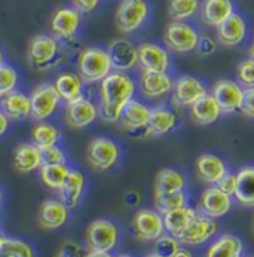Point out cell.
Returning a JSON list of instances; mask_svg holds the SVG:
<instances>
[{"mask_svg": "<svg viewBox=\"0 0 254 257\" xmlns=\"http://www.w3.org/2000/svg\"><path fill=\"white\" fill-rule=\"evenodd\" d=\"M137 85L134 79L125 72L111 73L100 82V116L104 122L116 123L122 110L134 98Z\"/></svg>", "mask_w": 254, "mask_h": 257, "instance_id": "6da1fadb", "label": "cell"}, {"mask_svg": "<svg viewBox=\"0 0 254 257\" xmlns=\"http://www.w3.org/2000/svg\"><path fill=\"white\" fill-rule=\"evenodd\" d=\"M113 72L107 49L98 46L85 48L77 58V73L85 83H100Z\"/></svg>", "mask_w": 254, "mask_h": 257, "instance_id": "7a4b0ae2", "label": "cell"}, {"mask_svg": "<svg viewBox=\"0 0 254 257\" xmlns=\"http://www.w3.org/2000/svg\"><path fill=\"white\" fill-rule=\"evenodd\" d=\"M27 60L37 72L54 69L61 61L60 40L52 35H37L27 46Z\"/></svg>", "mask_w": 254, "mask_h": 257, "instance_id": "3957f363", "label": "cell"}, {"mask_svg": "<svg viewBox=\"0 0 254 257\" xmlns=\"http://www.w3.org/2000/svg\"><path fill=\"white\" fill-rule=\"evenodd\" d=\"M150 15V8L146 0H120L116 9L114 23L119 32L130 35L145 26Z\"/></svg>", "mask_w": 254, "mask_h": 257, "instance_id": "277c9868", "label": "cell"}, {"mask_svg": "<svg viewBox=\"0 0 254 257\" xmlns=\"http://www.w3.org/2000/svg\"><path fill=\"white\" fill-rule=\"evenodd\" d=\"M201 35L187 21H171L164 32V43L176 54H190L196 51Z\"/></svg>", "mask_w": 254, "mask_h": 257, "instance_id": "5b68a950", "label": "cell"}, {"mask_svg": "<svg viewBox=\"0 0 254 257\" xmlns=\"http://www.w3.org/2000/svg\"><path fill=\"white\" fill-rule=\"evenodd\" d=\"M207 92L208 88L199 77L192 74H182L177 79H174L171 104L174 109H189Z\"/></svg>", "mask_w": 254, "mask_h": 257, "instance_id": "8992f818", "label": "cell"}, {"mask_svg": "<svg viewBox=\"0 0 254 257\" xmlns=\"http://www.w3.org/2000/svg\"><path fill=\"white\" fill-rule=\"evenodd\" d=\"M120 158V149L116 142L107 137L94 139L86 150L88 164L98 171H107L113 168Z\"/></svg>", "mask_w": 254, "mask_h": 257, "instance_id": "52a82bcc", "label": "cell"}, {"mask_svg": "<svg viewBox=\"0 0 254 257\" xmlns=\"http://www.w3.org/2000/svg\"><path fill=\"white\" fill-rule=\"evenodd\" d=\"M119 239V230L116 224L110 220L92 221L86 229V245L89 251L110 253Z\"/></svg>", "mask_w": 254, "mask_h": 257, "instance_id": "ba28073f", "label": "cell"}, {"mask_svg": "<svg viewBox=\"0 0 254 257\" xmlns=\"http://www.w3.org/2000/svg\"><path fill=\"white\" fill-rule=\"evenodd\" d=\"M60 95L54 83H42L36 86L30 95L32 117L37 122H45L54 116L60 107Z\"/></svg>", "mask_w": 254, "mask_h": 257, "instance_id": "9c48e42d", "label": "cell"}, {"mask_svg": "<svg viewBox=\"0 0 254 257\" xmlns=\"http://www.w3.org/2000/svg\"><path fill=\"white\" fill-rule=\"evenodd\" d=\"M211 94L216 98L223 114L241 111L244 101V88L238 83V80L220 79L213 85Z\"/></svg>", "mask_w": 254, "mask_h": 257, "instance_id": "30bf717a", "label": "cell"}, {"mask_svg": "<svg viewBox=\"0 0 254 257\" xmlns=\"http://www.w3.org/2000/svg\"><path fill=\"white\" fill-rule=\"evenodd\" d=\"M139 51V67L145 72H168L171 67V57L167 48L143 42L137 46Z\"/></svg>", "mask_w": 254, "mask_h": 257, "instance_id": "8fae6325", "label": "cell"}, {"mask_svg": "<svg viewBox=\"0 0 254 257\" xmlns=\"http://www.w3.org/2000/svg\"><path fill=\"white\" fill-rule=\"evenodd\" d=\"M82 24V14L73 8H60L51 18V33L58 40H72Z\"/></svg>", "mask_w": 254, "mask_h": 257, "instance_id": "7c38bea8", "label": "cell"}, {"mask_svg": "<svg viewBox=\"0 0 254 257\" xmlns=\"http://www.w3.org/2000/svg\"><path fill=\"white\" fill-rule=\"evenodd\" d=\"M111 67L116 72H130L139 66L137 46L126 39H114L107 46Z\"/></svg>", "mask_w": 254, "mask_h": 257, "instance_id": "4fadbf2b", "label": "cell"}, {"mask_svg": "<svg viewBox=\"0 0 254 257\" xmlns=\"http://www.w3.org/2000/svg\"><path fill=\"white\" fill-rule=\"evenodd\" d=\"M174 79L168 72H145L139 79L140 92L149 100H161L173 92Z\"/></svg>", "mask_w": 254, "mask_h": 257, "instance_id": "5bb4252c", "label": "cell"}, {"mask_svg": "<svg viewBox=\"0 0 254 257\" xmlns=\"http://www.w3.org/2000/svg\"><path fill=\"white\" fill-rule=\"evenodd\" d=\"M217 230L218 223L216 219L207 217L204 214H196L180 235L179 241L184 245H202L210 241L217 233Z\"/></svg>", "mask_w": 254, "mask_h": 257, "instance_id": "9a60e30c", "label": "cell"}, {"mask_svg": "<svg viewBox=\"0 0 254 257\" xmlns=\"http://www.w3.org/2000/svg\"><path fill=\"white\" fill-rule=\"evenodd\" d=\"M134 232L143 241H156L165 233L164 216L155 210H142L134 216Z\"/></svg>", "mask_w": 254, "mask_h": 257, "instance_id": "2e32d148", "label": "cell"}, {"mask_svg": "<svg viewBox=\"0 0 254 257\" xmlns=\"http://www.w3.org/2000/svg\"><path fill=\"white\" fill-rule=\"evenodd\" d=\"M199 210L201 214L217 220L220 217H224L232 210V196L221 192L217 186L207 187L201 196Z\"/></svg>", "mask_w": 254, "mask_h": 257, "instance_id": "e0dca14e", "label": "cell"}, {"mask_svg": "<svg viewBox=\"0 0 254 257\" xmlns=\"http://www.w3.org/2000/svg\"><path fill=\"white\" fill-rule=\"evenodd\" d=\"M248 35V26L245 18L235 12L223 24L217 27V42L226 48H235L244 43Z\"/></svg>", "mask_w": 254, "mask_h": 257, "instance_id": "ac0fdd59", "label": "cell"}, {"mask_svg": "<svg viewBox=\"0 0 254 257\" xmlns=\"http://www.w3.org/2000/svg\"><path fill=\"white\" fill-rule=\"evenodd\" d=\"M98 116H100L98 107L85 97L72 103H67L66 106V120L72 128L76 130H82L92 125L98 119Z\"/></svg>", "mask_w": 254, "mask_h": 257, "instance_id": "d6986e66", "label": "cell"}, {"mask_svg": "<svg viewBox=\"0 0 254 257\" xmlns=\"http://www.w3.org/2000/svg\"><path fill=\"white\" fill-rule=\"evenodd\" d=\"M195 171L201 182L214 186L229 170L223 158L218 155L201 153L195 161Z\"/></svg>", "mask_w": 254, "mask_h": 257, "instance_id": "ffe728a7", "label": "cell"}, {"mask_svg": "<svg viewBox=\"0 0 254 257\" xmlns=\"http://www.w3.org/2000/svg\"><path fill=\"white\" fill-rule=\"evenodd\" d=\"M179 122L177 113L171 107L167 106H156L152 107L149 123L146 126V136L147 137H159L170 134L171 131L176 130Z\"/></svg>", "mask_w": 254, "mask_h": 257, "instance_id": "44dd1931", "label": "cell"}, {"mask_svg": "<svg viewBox=\"0 0 254 257\" xmlns=\"http://www.w3.org/2000/svg\"><path fill=\"white\" fill-rule=\"evenodd\" d=\"M232 14H235L233 0H202L199 8V17L208 27L217 29Z\"/></svg>", "mask_w": 254, "mask_h": 257, "instance_id": "7402d4cb", "label": "cell"}, {"mask_svg": "<svg viewBox=\"0 0 254 257\" xmlns=\"http://www.w3.org/2000/svg\"><path fill=\"white\" fill-rule=\"evenodd\" d=\"M69 211L70 208L61 199H48L40 205L37 220L45 229H60L69 220Z\"/></svg>", "mask_w": 254, "mask_h": 257, "instance_id": "603a6c76", "label": "cell"}, {"mask_svg": "<svg viewBox=\"0 0 254 257\" xmlns=\"http://www.w3.org/2000/svg\"><path fill=\"white\" fill-rule=\"evenodd\" d=\"M190 119L201 126H208L216 123L218 119L223 116V111L217 104L216 98L211 92H207L204 97H201L196 103H193L189 107Z\"/></svg>", "mask_w": 254, "mask_h": 257, "instance_id": "cb8c5ba5", "label": "cell"}, {"mask_svg": "<svg viewBox=\"0 0 254 257\" xmlns=\"http://www.w3.org/2000/svg\"><path fill=\"white\" fill-rule=\"evenodd\" d=\"M150 110L152 107H149L143 101L133 98L122 110L119 122L122 128L126 131H142V130H146L149 123Z\"/></svg>", "mask_w": 254, "mask_h": 257, "instance_id": "d4e9b609", "label": "cell"}, {"mask_svg": "<svg viewBox=\"0 0 254 257\" xmlns=\"http://www.w3.org/2000/svg\"><path fill=\"white\" fill-rule=\"evenodd\" d=\"M0 109L11 120H24L32 116L30 95H26L20 91H12L8 95L2 97Z\"/></svg>", "mask_w": 254, "mask_h": 257, "instance_id": "484cf974", "label": "cell"}, {"mask_svg": "<svg viewBox=\"0 0 254 257\" xmlns=\"http://www.w3.org/2000/svg\"><path fill=\"white\" fill-rule=\"evenodd\" d=\"M54 86H55L61 100H64L66 103H72V101H76V100L83 97L85 82L82 80L79 73L63 72L57 76Z\"/></svg>", "mask_w": 254, "mask_h": 257, "instance_id": "4316f807", "label": "cell"}, {"mask_svg": "<svg viewBox=\"0 0 254 257\" xmlns=\"http://www.w3.org/2000/svg\"><path fill=\"white\" fill-rule=\"evenodd\" d=\"M236 190L233 198L238 204L247 208H254V165L242 167L236 171Z\"/></svg>", "mask_w": 254, "mask_h": 257, "instance_id": "83f0119b", "label": "cell"}, {"mask_svg": "<svg viewBox=\"0 0 254 257\" xmlns=\"http://www.w3.org/2000/svg\"><path fill=\"white\" fill-rule=\"evenodd\" d=\"M14 165L23 174H29L39 170L42 167L40 149L33 143H24L18 146L14 153Z\"/></svg>", "mask_w": 254, "mask_h": 257, "instance_id": "f1b7e54d", "label": "cell"}, {"mask_svg": "<svg viewBox=\"0 0 254 257\" xmlns=\"http://www.w3.org/2000/svg\"><path fill=\"white\" fill-rule=\"evenodd\" d=\"M58 190H60V199L70 210L76 208L85 190V176L77 170H70L67 179L64 180V183Z\"/></svg>", "mask_w": 254, "mask_h": 257, "instance_id": "f546056e", "label": "cell"}, {"mask_svg": "<svg viewBox=\"0 0 254 257\" xmlns=\"http://www.w3.org/2000/svg\"><path fill=\"white\" fill-rule=\"evenodd\" d=\"M244 244L232 233L220 235L217 239L207 248L205 257H242Z\"/></svg>", "mask_w": 254, "mask_h": 257, "instance_id": "4dcf8cb0", "label": "cell"}, {"mask_svg": "<svg viewBox=\"0 0 254 257\" xmlns=\"http://www.w3.org/2000/svg\"><path fill=\"white\" fill-rule=\"evenodd\" d=\"M196 214H198L196 210L189 205H184L182 208H177V210H173V211L164 214L165 232L179 239L180 235L186 230L189 223L195 219Z\"/></svg>", "mask_w": 254, "mask_h": 257, "instance_id": "1f68e13d", "label": "cell"}, {"mask_svg": "<svg viewBox=\"0 0 254 257\" xmlns=\"http://www.w3.org/2000/svg\"><path fill=\"white\" fill-rule=\"evenodd\" d=\"M186 189V177L176 168H164L158 173L155 180V193L179 192Z\"/></svg>", "mask_w": 254, "mask_h": 257, "instance_id": "d6a6232c", "label": "cell"}, {"mask_svg": "<svg viewBox=\"0 0 254 257\" xmlns=\"http://www.w3.org/2000/svg\"><path fill=\"white\" fill-rule=\"evenodd\" d=\"M39 170H40V179L43 184L55 190H58L63 186L64 180L67 179L70 173V168L67 164H43Z\"/></svg>", "mask_w": 254, "mask_h": 257, "instance_id": "836d02e7", "label": "cell"}, {"mask_svg": "<svg viewBox=\"0 0 254 257\" xmlns=\"http://www.w3.org/2000/svg\"><path fill=\"white\" fill-rule=\"evenodd\" d=\"M61 139V133L60 130L49 123V122H39L36 126L32 131V140L33 145H36L39 149H45V147L55 146L60 143Z\"/></svg>", "mask_w": 254, "mask_h": 257, "instance_id": "e575fe53", "label": "cell"}, {"mask_svg": "<svg viewBox=\"0 0 254 257\" xmlns=\"http://www.w3.org/2000/svg\"><path fill=\"white\" fill-rule=\"evenodd\" d=\"M201 0H168V15L173 21H187L199 14Z\"/></svg>", "mask_w": 254, "mask_h": 257, "instance_id": "d590c367", "label": "cell"}, {"mask_svg": "<svg viewBox=\"0 0 254 257\" xmlns=\"http://www.w3.org/2000/svg\"><path fill=\"white\" fill-rule=\"evenodd\" d=\"M155 205H156V211L164 216L173 210H177V208L187 205V195L184 190L168 192V193H155Z\"/></svg>", "mask_w": 254, "mask_h": 257, "instance_id": "8d00e7d4", "label": "cell"}, {"mask_svg": "<svg viewBox=\"0 0 254 257\" xmlns=\"http://www.w3.org/2000/svg\"><path fill=\"white\" fill-rule=\"evenodd\" d=\"M0 257H36V254L26 241L0 236Z\"/></svg>", "mask_w": 254, "mask_h": 257, "instance_id": "74e56055", "label": "cell"}, {"mask_svg": "<svg viewBox=\"0 0 254 257\" xmlns=\"http://www.w3.org/2000/svg\"><path fill=\"white\" fill-rule=\"evenodd\" d=\"M18 82H20V74L17 69L9 64H3L0 67V97H5L9 92L15 91Z\"/></svg>", "mask_w": 254, "mask_h": 257, "instance_id": "f35d334b", "label": "cell"}, {"mask_svg": "<svg viewBox=\"0 0 254 257\" xmlns=\"http://www.w3.org/2000/svg\"><path fill=\"white\" fill-rule=\"evenodd\" d=\"M182 247V242L173 235H162L155 241V253L161 257H174Z\"/></svg>", "mask_w": 254, "mask_h": 257, "instance_id": "ab89813d", "label": "cell"}, {"mask_svg": "<svg viewBox=\"0 0 254 257\" xmlns=\"http://www.w3.org/2000/svg\"><path fill=\"white\" fill-rule=\"evenodd\" d=\"M236 80L245 88H254V61L250 58L242 60L236 67Z\"/></svg>", "mask_w": 254, "mask_h": 257, "instance_id": "60d3db41", "label": "cell"}, {"mask_svg": "<svg viewBox=\"0 0 254 257\" xmlns=\"http://www.w3.org/2000/svg\"><path fill=\"white\" fill-rule=\"evenodd\" d=\"M40 155H42V165L43 164H66L67 162V155H66L64 149L58 145L40 149Z\"/></svg>", "mask_w": 254, "mask_h": 257, "instance_id": "b9f144b4", "label": "cell"}, {"mask_svg": "<svg viewBox=\"0 0 254 257\" xmlns=\"http://www.w3.org/2000/svg\"><path fill=\"white\" fill-rule=\"evenodd\" d=\"M217 39H214V37L211 36H201L199 37V42H198L196 52L201 57H210V55H213L217 51Z\"/></svg>", "mask_w": 254, "mask_h": 257, "instance_id": "7bdbcfd3", "label": "cell"}, {"mask_svg": "<svg viewBox=\"0 0 254 257\" xmlns=\"http://www.w3.org/2000/svg\"><path fill=\"white\" fill-rule=\"evenodd\" d=\"M236 184H238L236 173L227 171V173H226L214 186H217L221 192L227 193L229 196H233V193H235V190H236Z\"/></svg>", "mask_w": 254, "mask_h": 257, "instance_id": "ee69618b", "label": "cell"}, {"mask_svg": "<svg viewBox=\"0 0 254 257\" xmlns=\"http://www.w3.org/2000/svg\"><path fill=\"white\" fill-rule=\"evenodd\" d=\"M241 113L250 119H254V88L244 89V101H242Z\"/></svg>", "mask_w": 254, "mask_h": 257, "instance_id": "f6af8a7d", "label": "cell"}, {"mask_svg": "<svg viewBox=\"0 0 254 257\" xmlns=\"http://www.w3.org/2000/svg\"><path fill=\"white\" fill-rule=\"evenodd\" d=\"M85 251L80 245L74 244V242H66L60 251V254L57 257H85Z\"/></svg>", "mask_w": 254, "mask_h": 257, "instance_id": "bcb514c9", "label": "cell"}, {"mask_svg": "<svg viewBox=\"0 0 254 257\" xmlns=\"http://www.w3.org/2000/svg\"><path fill=\"white\" fill-rule=\"evenodd\" d=\"M101 0H72L73 8H76L80 14H91L97 9Z\"/></svg>", "mask_w": 254, "mask_h": 257, "instance_id": "7dc6e473", "label": "cell"}, {"mask_svg": "<svg viewBox=\"0 0 254 257\" xmlns=\"http://www.w3.org/2000/svg\"><path fill=\"white\" fill-rule=\"evenodd\" d=\"M9 125H11V119L0 109V137H3L6 134V131L9 130Z\"/></svg>", "mask_w": 254, "mask_h": 257, "instance_id": "c3c4849f", "label": "cell"}, {"mask_svg": "<svg viewBox=\"0 0 254 257\" xmlns=\"http://www.w3.org/2000/svg\"><path fill=\"white\" fill-rule=\"evenodd\" d=\"M174 257H195V256H193V253H192L190 250H187V248H184V247H180V248H179V251L174 254Z\"/></svg>", "mask_w": 254, "mask_h": 257, "instance_id": "681fc988", "label": "cell"}, {"mask_svg": "<svg viewBox=\"0 0 254 257\" xmlns=\"http://www.w3.org/2000/svg\"><path fill=\"white\" fill-rule=\"evenodd\" d=\"M85 257H114L110 253H101V251H88Z\"/></svg>", "mask_w": 254, "mask_h": 257, "instance_id": "f907efd6", "label": "cell"}, {"mask_svg": "<svg viewBox=\"0 0 254 257\" xmlns=\"http://www.w3.org/2000/svg\"><path fill=\"white\" fill-rule=\"evenodd\" d=\"M247 54H248V58L250 60H253L254 61V42L248 46V51H247Z\"/></svg>", "mask_w": 254, "mask_h": 257, "instance_id": "816d5d0a", "label": "cell"}, {"mask_svg": "<svg viewBox=\"0 0 254 257\" xmlns=\"http://www.w3.org/2000/svg\"><path fill=\"white\" fill-rule=\"evenodd\" d=\"M3 64H5V57H3V52L0 51V67H2Z\"/></svg>", "mask_w": 254, "mask_h": 257, "instance_id": "f5cc1de1", "label": "cell"}, {"mask_svg": "<svg viewBox=\"0 0 254 257\" xmlns=\"http://www.w3.org/2000/svg\"><path fill=\"white\" fill-rule=\"evenodd\" d=\"M146 257H161V256H158L156 253H152V254H149V256H146Z\"/></svg>", "mask_w": 254, "mask_h": 257, "instance_id": "db71d44e", "label": "cell"}, {"mask_svg": "<svg viewBox=\"0 0 254 257\" xmlns=\"http://www.w3.org/2000/svg\"><path fill=\"white\" fill-rule=\"evenodd\" d=\"M119 257H133V256H130V254H122V256H119Z\"/></svg>", "mask_w": 254, "mask_h": 257, "instance_id": "11a10c76", "label": "cell"}, {"mask_svg": "<svg viewBox=\"0 0 254 257\" xmlns=\"http://www.w3.org/2000/svg\"><path fill=\"white\" fill-rule=\"evenodd\" d=\"M0 205H2V192H0Z\"/></svg>", "mask_w": 254, "mask_h": 257, "instance_id": "9f6ffc18", "label": "cell"}, {"mask_svg": "<svg viewBox=\"0 0 254 257\" xmlns=\"http://www.w3.org/2000/svg\"><path fill=\"white\" fill-rule=\"evenodd\" d=\"M253 233H254V219H253Z\"/></svg>", "mask_w": 254, "mask_h": 257, "instance_id": "6f0895ef", "label": "cell"}, {"mask_svg": "<svg viewBox=\"0 0 254 257\" xmlns=\"http://www.w3.org/2000/svg\"><path fill=\"white\" fill-rule=\"evenodd\" d=\"M253 35H254V30H253Z\"/></svg>", "mask_w": 254, "mask_h": 257, "instance_id": "680465c9", "label": "cell"}, {"mask_svg": "<svg viewBox=\"0 0 254 257\" xmlns=\"http://www.w3.org/2000/svg\"><path fill=\"white\" fill-rule=\"evenodd\" d=\"M0 236H2V233H0Z\"/></svg>", "mask_w": 254, "mask_h": 257, "instance_id": "91938a15", "label": "cell"}, {"mask_svg": "<svg viewBox=\"0 0 254 257\" xmlns=\"http://www.w3.org/2000/svg\"><path fill=\"white\" fill-rule=\"evenodd\" d=\"M253 257H254V256H253Z\"/></svg>", "mask_w": 254, "mask_h": 257, "instance_id": "94428289", "label": "cell"}]
</instances>
